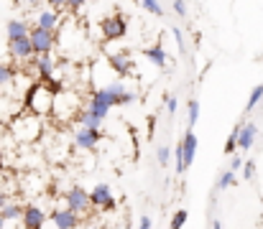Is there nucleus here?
<instances>
[{"instance_id": "1", "label": "nucleus", "mask_w": 263, "mask_h": 229, "mask_svg": "<svg viewBox=\"0 0 263 229\" xmlns=\"http://www.w3.org/2000/svg\"><path fill=\"white\" fill-rule=\"evenodd\" d=\"M51 107H54V89L49 84H33L26 94V110L44 117L51 112Z\"/></svg>"}, {"instance_id": "2", "label": "nucleus", "mask_w": 263, "mask_h": 229, "mask_svg": "<svg viewBox=\"0 0 263 229\" xmlns=\"http://www.w3.org/2000/svg\"><path fill=\"white\" fill-rule=\"evenodd\" d=\"M39 133H41V120H39V115L26 112V115H21V117L13 120V135H15V140L31 143V140L39 138Z\"/></svg>"}, {"instance_id": "3", "label": "nucleus", "mask_w": 263, "mask_h": 229, "mask_svg": "<svg viewBox=\"0 0 263 229\" xmlns=\"http://www.w3.org/2000/svg\"><path fill=\"white\" fill-rule=\"evenodd\" d=\"M28 38H31V46H33V56H39V54H51L54 46H57V31H46V28H41V26L28 28Z\"/></svg>"}, {"instance_id": "4", "label": "nucleus", "mask_w": 263, "mask_h": 229, "mask_svg": "<svg viewBox=\"0 0 263 229\" xmlns=\"http://www.w3.org/2000/svg\"><path fill=\"white\" fill-rule=\"evenodd\" d=\"M64 204L77 212V214H87L92 209V201H89V191H85L82 186H72L67 194H64Z\"/></svg>"}, {"instance_id": "5", "label": "nucleus", "mask_w": 263, "mask_h": 229, "mask_svg": "<svg viewBox=\"0 0 263 229\" xmlns=\"http://www.w3.org/2000/svg\"><path fill=\"white\" fill-rule=\"evenodd\" d=\"M46 224H51V227H57V229H74V227H80L82 222H80V214L67 206V209H54L46 217Z\"/></svg>"}, {"instance_id": "6", "label": "nucleus", "mask_w": 263, "mask_h": 229, "mask_svg": "<svg viewBox=\"0 0 263 229\" xmlns=\"http://www.w3.org/2000/svg\"><path fill=\"white\" fill-rule=\"evenodd\" d=\"M89 201H92V206H97V209H102V212H115V196H112V191H110V186L107 183H97L92 191H89Z\"/></svg>"}, {"instance_id": "7", "label": "nucleus", "mask_w": 263, "mask_h": 229, "mask_svg": "<svg viewBox=\"0 0 263 229\" xmlns=\"http://www.w3.org/2000/svg\"><path fill=\"white\" fill-rule=\"evenodd\" d=\"M125 28H128V23H125L123 15H110V18H105V20L100 23V31H102V36H105L107 41L123 38V36H125Z\"/></svg>"}, {"instance_id": "8", "label": "nucleus", "mask_w": 263, "mask_h": 229, "mask_svg": "<svg viewBox=\"0 0 263 229\" xmlns=\"http://www.w3.org/2000/svg\"><path fill=\"white\" fill-rule=\"evenodd\" d=\"M46 217H49V214H46L41 206L28 204V206H23L21 222H23V227L26 229H41V227H46Z\"/></svg>"}, {"instance_id": "9", "label": "nucleus", "mask_w": 263, "mask_h": 229, "mask_svg": "<svg viewBox=\"0 0 263 229\" xmlns=\"http://www.w3.org/2000/svg\"><path fill=\"white\" fill-rule=\"evenodd\" d=\"M8 51H10V56L18 59V61H28V59H33V46H31V38H28V36L10 38V41H8Z\"/></svg>"}, {"instance_id": "10", "label": "nucleus", "mask_w": 263, "mask_h": 229, "mask_svg": "<svg viewBox=\"0 0 263 229\" xmlns=\"http://www.w3.org/2000/svg\"><path fill=\"white\" fill-rule=\"evenodd\" d=\"M100 143V130L97 128H85L80 125V130L74 133V145L82 148V151H95Z\"/></svg>"}, {"instance_id": "11", "label": "nucleus", "mask_w": 263, "mask_h": 229, "mask_svg": "<svg viewBox=\"0 0 263 229\" xmlns=\"http://www.w3.org/2000/svg\"><path fill=\"white\" fill-rule=\"evenodd\" d=\"M197 148H199V143H197L194 128H186V133H184V138H181V151H184V168H186V171L192 168V163H194V158H197Z\"/></svg>"}, {"instance_id": "12", "label": "nucleus", "mask_w": 263, "mask_h": 229, "mask_svg": "<svg viewBox=\"0 0 263 229\" xmlns=\"http://www.w3.org/2000/svg\"><path fill=\"white\" fill-rule=\"evenodd\" d=\"M258 135V125L256 122H240V133H238V153L251 151Z\"/></svg>"}, {"instance_id": "13", "label": "nucleus", "mask_w": 263, "mask_h": 229, "mask_svg": "<svg viewBox=\"0 0 263 229\" xmlns=\"http://www.w3.org/2000/svg\"><path fill=\"white\" fill-rule=\"evenodd\" d=\"M110 67L118 76H128L133 74V59L128 51H118V54H110Z\"/></svg>"}, {"instance_id": "14", "label": "nucleus", "mask_w": 263, "mask_h": 229, "mask_svg": "<svg viewBox=\"0 0 263 229\" xmlns=\"http://www.w3.org/2000/svg\"><path fill=\"white\" fill-rule=\"evenodd\" d=\"M33 72L41 76L44 81H46V79H54L57 64H54L51 54H39V56H33Z\"/></svg>"}, {"instance_id": "15", "label": "nucleus", "mask_w": 263, "mask_h": 229, "mask_svg": "<svg viewBox=\"0 0 263 229\" xmlns=\"http://www.w3.org/2000/svg\"><path fill=\"white\" fill-rule=\"evenodd\" d=\"M36 26H41V28H46V31H59V28H62V15H59V10H54V8L41 10V13L36 15Z\"/></svg>"}, {"instance_id": "16", "label": "nucleus", "mask_w": 263, "mask_h": 229, "mask_svg": "<svg viewBox=\"0 0 263 229\" xmlns=\"http://www.w3.org/2000/svg\"><path fill=\"white\" fill-rule=\"evenodd\" d=\"M143 56H146V59H148L156 69H164V67H166V61H169V54H166V49H164L161 44L143 49Z\"/></svg>"}, {"instance_id": "17", "label": "nucleus", "mask_w": 263, "mask_h": 229, "mask_svg": "<svg viewBox=\"0 0 263 229\" xmlns=\"http://www.w3.org/2000/svg\"><path fill=\"white\" fill-rule=\"evenodd\" d=\"M89 99H92V102H102V105H107V107H115V105H120V97H118L115 92H110L107 87H100V89H95Z\"/></svg>"}, {"instance_id": "18", "label": "nucleus", "mask_w": 263, "mask_h": 229, "mask_svg": "<svg viewBox=\"0 0 263 229\" xmlns=\"http://www.w3.org/2000/svg\"><path fill=\"white\" fill-rule=\"evenodd\" d=\"M28 23L26 20H21V18H13V20H8V26H5V36H8V41L10 38H18V36H28Z\"/></svg>"}, {"instance_id": "19", "label": "nucleus", "mask_w": 263, "mask_h": 229, "mask_svg": "<svg viewBox=\"0 0 263 229\" xmlns=\"http://www.w3.org/2000/svg\"><path fill=\"white\" fill-rule=\"evenodd\" d=\"M74 120H77V125H85V128H102V117H97L92 110H77V115H74Z\"/></svg>"}, {"instance_id": "20", "label": "nucleus", "mask_w": 263, "mask_h": 229, "mask_svg": "<svg viewBox=\"0 0 263 229\" xmlns=\"http://www.w3.org/2000/svg\"><path fill=\"white\" fill-rule=\"evenodd\" d=\"M0 214H3V219L10 224V222L21 219V214H23V206H21V204H13V201H8V204L0 209Z\"/></svg>"}, {"instance_id": "21", "label": "nucleus", "mask_w": 263, "mask_h": 229, "mask_svg": "<svg viewBox=\"0 0 263 229\" xmlns=\"http://www.w3.org/2000/svg\"><path fill=\"white\" fill-rule=\"evenodd\" d=\"M230 186H235V171H233V168H225V171L220 173V178H217V189L225 191V189H230Z\"/></svg>"}, {"instance_id": "22", "label": "nucleus", "mask_w": 263, "mask_h": 229, "mask_svg": "<svg viewBox=\"0 0 263 229\" xmlns=\"http://www.w3.org/2000/svg\"><path fill=\"white\" fill-rule=\"evenodd\" d=\"M199 120V102L197 99H189V107H186V128H194Z\"/></svg>"}, {"instance_id": "23", "label": "nucleus", "mask_w": 263, "mask_h": 229, "mask_svg": "<svg viewBox=\"0 0 263 229\" xmlns=\"http://www.w3.org/2000/svg\"><path fill=\"white\" fill-rule=\"evenodd\" d=\"M263 99V84H256L253 89H251V97H248V102H246V112H251V110H256V105Z\"/></svg>"}, {"instance_id": "24", "label": "nucleus", "mask_w": 263, "mask_h": 229, "mask_svg": "<svg viewBox=\"0 0 263 229\" xmlns=\"http://www.w3.org/2000/svg\"><path fill=\"white\" fill-rule=\"evenodd\" d=\"M238 133H240V122L233 128V133H230V135H228V140H225V153H228V155L238 153Z\"/></svg>"}, {"instance_id": "25", "label": "nucleus", "mask_w": 263, "mask_h": 229, "mask_svg": "<svg viewBox=\"0 0 263 229\" xmlns=\"http://www.w3.org/2000/svg\"><path fill=\"white\" fill-rule=\"evenodd\" d=\"M18 76V72L10 67V64H0V87H5V84H10L13 79Z\"/></svg>"}, {"instance_id": "26", "label": "nucleus", "mask_w": 263, "mask_h": 229, "mask_svg": "<svg viewBox=\"0 0 263 229\" xmlns=\"http://www.w3.org/2000/svg\"><path fill=\"white\" fill-rule=\"evenodd\" d=\"M141 5H143L151 15H159V18L164 15V8H161V3H159V0H141Z\"/></svg>"}, {"instance_id": "27", "label": "nucleus", "mask_w": 263, "mask_h": 229, "mask_svg": "<svg viewBox=\"0 0 263 229\" xmlns=\"http://www.w3.org/2000/svg\"><path fill=\"white\" fill-rule=\"evenodd\" d=\"M156 158H159V165H161V168H166V165H169V158H172V148H169V145H159Z\"/></svg>"}, {"instance_id": "28", "label": "nucleus", "mask_w": 263, "mask_h": 229, "mask_svg": "<svg viewBox=\"0 0 263 229\" xmlns=\"http://www.w3.org/2000/svg\"><path fill=\"white\" fill-rule=\"evenodd\" d=\"M87 110H92V112H95L97 117H102V120H105V117H107V112H110V107H107V105H102V102H92V99H89Z\"/></svg>"}, {"instance_id": "29", "label": "nucleus", "mask_w": 263, "mask_h": 229, "mask_svg": "<svg viewBox=\"0 0 263 229\" xmlns=\"http://www.w3.org/2000/svg\"><path fill=\"white\" fill-rule=\"evenodd\" d=\"M243 178L246 181L256 178V160H243Z\"/></svg>"}, {"instance_id": "30", "label": "nucleus", "mask_w": 263, "mask_h": 229, "mask_svg": "<svg viewBox=\"0 0 263 229\" xmlns=\"http://www.w3.org/2000/svg\"><path fill=\"white\" fill-rule=\"evenodd\" d=\"M186 224V209H179L174 212V219H172V229H181Z\"/></svg>"}, {"instance_id": "31", "label": "nucleus", "mask_w": 263, "mask_h": 229, "mask_svg": "<svg viewBox=\"0 0 263 229\" xmlns=\"http://www.w3.org/2000/svg\"><path fill=\"white\" fill-rule=\"evenodd\" d=\"M172 33H174V41H176V46H179V54H186V44H184L181 28H172Z\"/></svg>"}, {"instance_id": "32", "label": "nucleus", "mask_w": 263, "mask_h": 229, "mask_svg": "<svg viewBox=\"0 0 263 229\" xmlns=\"http://www.w3.org/2000/svg\"><path fill=\"white\" fill-rule=\"evenodd\" d=\"M138 99V92H130V89H125L123 94H120V105H133Z\"/></svg>"}, {"instance_id": "33", "label": "nucleus", "mask_w": 263, "mask_h": 229, "mask_svg": "<svg viewBox=\"0 0 263 229\" xmlns=\"http://www.w3.org/2000/svg\"><path fill=\"white\" fill-rule=\"evenodd\" d=\"M172 8H174V13L179 15V18H184V15H186V3H184V0H174V3H172Z\"/></svg>"}, {"instance_id": "34", "label": "nucleus", "mask_w": 263, "mask_h": 229, "mask_svg": "<svg viewBox=\"0 0 263 229\" xmlns=\"http://www.w3.org/2000/svg\"><path fill=\"white\" fill-rule=\"evenodd\" d=\"M85 3H87V0H67V5H64V8H67L69 13H77V10H80Z\"/></svg>"}, {"instance_id": "35", "label": "nucleus", "mask_w": 263, "mask_h": 229, "mask_svg": "<svg viewBox=\"0 0 263 229\" xmlns=\"http://www.w3.org/2000/svg\"><path fill=\"white\" fill-rule=\"evenodd\" d=\"M230 168H233V171H235V173H238V171H240V168H243V158H240V155H238V153H233V160H230Z\"/></svg>"}, {"instance_id": "36", "label": "nucleus", "mask_w": 263, "mask_h": 229, "mask_svg": "<svg viewBox=\"0 0 263 229\" xmlns=\"http://www.w3.org/2000/svg\"><path fill=\"white\" fill-rule=\"evenodd\" d=\"M138 227H141V229H151V227H154V219H151L148 214H143V217L138 219Z\"/></svg>"}, {"instance_id": "37", "label": "nucleus", "mask_w": 263, "mask_h": 229, "mask_svg": "<svg viewBox=\"0 0 263 229\" xmlns=\"http://www.w3.org/2000/svg\"><path fill=\"white\" fill-rule=\"evenodd\" d=\"M176 107H179V102H176V97H166V110H169V115H174Z\"/></svg>"}, {"instance_id": "38", "label": "nucleus", "mask_w": 263, "mask_h": 229, "mask_svg": "<svg viewBox=\"0 0 263 229\" xmlns=\"http://www.w3.org/2000/svg\"><path fill=\"white\" fill-rule=\"evenodd\" d=\"M49 3V8H54V10H62L64 5H67V0H46Z\"/></svg>"}, {"instance_id": "39", "label": "nucleus", "mask_w": 263, "mask_h": 229, "mask_svg": "<svg viewBox=\"0 0 263 229\" xmlns=\"http://www.w3.org/2000/svg\"><path fill=\"white\" fill-rule=\"evenodd\" d=\"M8 201H10V199H8V194H5V191H0V209H3Z\"/></svg>"}, {"instance_id": "40", "label": "nucleus", "mask_w": 263, "mask_h": 229, "mask_svg": "<svg viewBox=\"0 0 263 229\" xmlns=\"http://www.w3.org/2000/svg\"><path fill=\"white\" fill-rule=\"evenodd\" d=\"M39 3H41V0H28V5H31V8H39Z\"/></svg>"}, {"instance_id": "41", "label": "nucleus", "mask_w": 263, "mask_h": 229, "mask_svg": "<svg viewBox=\"0 0 263 229\" xmlns=\"http://www.w3.org/2000/svg\"><path fill=\"white\" fill-rule=\"evenodd\" d=\"M5 224H8V222H5V219H3V214H0V229L5 227Z\"/></svg>"}]
</instances>
